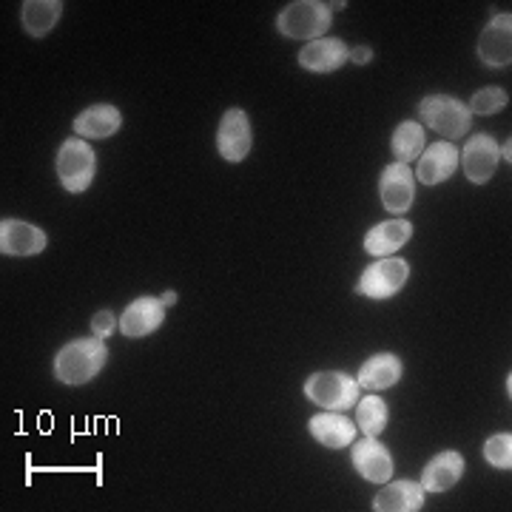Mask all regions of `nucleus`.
<instances>
[{
    "instance_id": "nucleus-10",
    "label": "nucleus",
    "mask_w": 512,
    "mask_h": 512,
    "mask_svg": "<svg viewBox=\"0 0 512 512\" xmlns=\"http://www.w3.org/2000/svg\"><path fill=\"white\" fill-rule=\"evenodd\" d=\"M350 461L356 467V473L370 481V484H384L393 478V470H396V461L390 456V450L384 447L382 441L370 439L365 436L362 441L353 444L350 450Z\"/></svg>"
},
{
    "instance_id": "nucleus-4",
    "label": "nucleus",
    "mask_w": 512,
    "mask_h": 512,
    "mask_svg": "<svg viewBox=\"0 0 512 512\" xmlns=\"http://www.w3.org/2000/svg\"><path fill=\"white\" fill-rule=\"evenodd\" d=\"M97 174V154L83 137H69L57 151V180L69 194H83Z\"/></svg>"
},
{
    "instance_id": "nucleus-2",
    "label": "nucleus",
    "mask_w": 512,
    "mask_h": 512,
    "mask_svg": "<svg viewBox=\"0 0 512 512\" xmlns=\"http://www.w3.org/2000/svg\"><path fill=\"white\" fill-rule=\"evenodd\" d=\"M416 111H419L421 123L433 128L447 143L461 140L473 126V114L467 109V103H461L458 97H450V94H427V97H421Z\"/></svg>"
},
{
    "instance_id": "nucleus-6",
    "label": "nucleus",
    "mask_w": 512,
    "mask_h": 512,
    "mask_svg": "<svg viewBox=\"0 0 512 512\" xmlns=\"http://www.w3.org/2000/svg\"><path fill=\"white\" fill-rule=\"evenodd\" d=\"M407 279H410V265L404 259L382 256V259H376L373 265H367L362 271L356 293L367 296L370 302H384V299H390V296L402 291Z\"/></svg>"
},
{
    "instance_id": "nucleus-24",
    "label": "nucleus",
    "mask_w": 512,
    "mask_h": 512,
    "mask_svg": "<svg viewBox=\"0 0 512 512\" xmlns=\"http://www.w3.org/2000/svg\"><path fill=\"white\" fill-rule=\"evenodd\" d=\"M356 427H359L365 436L376 439L384 427H387V404H384V399L367 393L362 402H356Z\"/></svg>"
},
{
    "instance_id": "nucleus-13",
    "label": "nucleus",
    "mask_w": 512,
    "mask_h": 512,
    "mask_svg": "<svg viewBox=\"0 0 512 512\" xmlns=\"http://www.w3.org/2000/svg\"><path fill=\"white\" fill-rule=\"evenodd\" d=\"M165 322V305L163 299L154 296H140L128 305L120 316V333L128 339H143L148 333L163 328Z\"/></svg>"
},
{
    "instance_id": "nucleus-25",
    "label": "nucleus",
    "mask_w": 512,
    "mask_h": 512,
    "mask_svg": "<svg viewBox=\"0 0 512 512\" xmlns=\"http://www.w3.org/2000/svg\"><path fill=\"white\" fill-rule=\"evenodd\" d=\"M507 103H510V94L504 92V89H498V86H487V89H478L473 94V100L467 103V109H470V114L490 117V114H498Z\"/></svg>"
},
{
    "instance_id": "nucleus-18",
    "label": "nucleus",
    "mask_w": 512,
    "mask_h": 512,
    "mask_svg": "<svg viewBox=\"0 0 512 512\" xmlns=\"http://www.w3.org/2000/svg\"><path fill=\"white\" fill-rule=\"evenodd\" d=\"M123 126V114L111 103H97L86 111L77 114L74 120V134L83 140H106L111 134H117Z\"/></svg>"
},
{
    "instance_id": "nucleus-16",
    "label": "nucleus",
    "mask_w": 512,
    "mask_h": 512,
    "mask_svg": "<svg viewBox=\"0 0 512 512\" xmlns=\"http://www.w3.org/2000/svg\"><path fill=\"white\" fill-rule=\"evenodd\" d=\"M308 430L328 450H342L356 439V421H350L342 410H322L308 421Z\"/></svg>"
},
{
    "instance_id": "nucleus-15",
    "label": "nucleus",
    "mask_w": 512,
    "mask_h": 512,
    "mask_svg": "<svg viewBox=\"0 0 512 512\" xmlns=\"http://www.w3.org/2000/svg\"><path fill=\"white\" fill-rule=\"evenodd\" d=\"M350 60V49L339 37H319L311 40L302 52H299V66L313 74H330L342 69Z\"/></svg>"
},
{
    "instance_id": "nucleus-29",
    "label": "nucleus",
    "mask_w": 512,
    "mask_h": 512,
    "mask_svg": "<svg viewBox=\"0 0 512 512\" xmlns=\"http://www.w3.org/2000/svg\"><path fill=\"white\" fill-rule=\"evenodd\" d=\"M174 302H177V293H174V291L163 293V305H165V308H168V305H174Z\"/></svg>"
},
{
    "instance_id": "nucleus-26",
    "label": "nucleus",
    "mask_w": 512,
    "mask_h": 512,
    "mask_svg": "<svg viewBox=\"0 0 512 512\" xmlns=\"http://www.w3.org/2000/svg\"><path fill=\"white\" fill-rule=\"evenodd\" d=\"M484 458L495 470H510L512 467V436L510 433H495L484 441Z\"/></svg>"
},
{
    "instance_id": "nucleus-14",
    "label": "nucleus",
    "mask_w": 512,
    "mask_h": 512,
    "mask_svg": "<svg viewBox=\"0 0 512 512\" xmlns=\"http://www.w3.org/2000/svg\"><path fill=\"white\" fill-rule=\"evenodd\" d=\"M46 234L32 222L3 220L0 222V251L3 256H37L46 251Z\"/></svg>"
},
{
    "instance_id": "nucleus-9",
    "label": "nucleus",
    "mask_w": 512,
    "mask_h": 512,
    "mask_svg": "<svg viewBox=\"0 0 512 512\" xmlns=\"http://www.w3.org/2000/svg\"><path fill=\"white\" fill-rule=\"evenodd\" d=\"M478 57L490 69H504L512 63V15H495L478 37Z\"/></svg>"
},
{
    "instance_id": "nucleus-11",
    "label": "nucleus",
    "mask_w": 512,
    "mask_h": 512,
    "mask_svg": "<svg viewBox=\"0 0 512 512\" xmlns=\"http://www.w3.org/2000/svg\"><path fill=\"white\" fill-rule=\"evenodd\" d=\"M498 143H495L490 134H476L464 143V151H461V168L467 174V180L473 185H484L498 168Z\"/></svg>"
},
{
    "instance_id": "nucleus-5",
    "label": "nucleus",
    "mask_w": 512,
    "mask_h": 512,
    "mask_svg": "<svg viewBox=\"0 0 512 512\" xmlns=\"http://www.w3.org/2000/svg\"><path fill=\"white\" fill-rule=\"evenodd\" d=\"M359 393V382L342 370H319L305 382V396L322 410H350L359 402Z\"/></svg>"
},
{
    "instance_id": "nucleus-21",
    "label": "nucleus",
    "mask_w": 512,
    "mask_h": 512,
    "mask_svg": "<svg viewBox=\"0 0 512 512\" xmlns=\"http://www.w3.org/2000/svg\"><path fill=\"white\" fill-rule=\"evenodd\" d=\"M413 237V222L410 220H387L379 222L365 234V251L370 256H393L407 239Z\"/></svg>"
},
{
    "instance_id": "nucleus-20",
    "label": "nucleus",
    "mask_w": 512,
    "mask_h": 512,
    "mask_svg": "<svg viewBox=\"0 0 512 512\" xmlns=\"http://www.w3.org/2000/svg\"><path fill=\"white\" fill-rule=\"evenodd\" d=\"M424 507V487L416 481H384V487L373 498L376 512H419Z\"/></svg>"
},
{
    "instance_id": "nucleus-27",
    "label": "nucleus",
    "mask_w": 512,
    "mask_h": 512,
    "mask_svg": "<svg viewBox=\"0 0 512 512\" xmlns=\"http://www.w3.org/2000/svg\"><path fill=\"white\" fill-rule=\"evenodd\" d=\"M92 328L100 339H106V336H111L114 330L120 328V319H117L111 311H97L92 316Z\"/></svg>"
},
{
    "instance_id": "nucleus-1",
    "label": "nucleus",
    "mask_w": 512,
    "mask_h": 512,
    "mask_svg": "<svg viewBox=\"0 0 512 512\" xmlns=\"http://www.w3.org/2000/svg\"><path fill=\"white\" fill-rule=\"evenodd\" d=\"M109 362V348L103 345L100 336L94 339H74L69 345L57 350L55 376L63 384H86L106 367Z\"/></svg>"
},
{
    "instance_id": "nucleus-8",
    "label": "nucleus",
    "mask_w": 512,
    "mask_h": 512,
    "mask_svg": "<svg viewBox=\"0 0 512 512\" xmlns=\"http://www.w3.org/2000/svg\"><path fill=\"white\" fill-rule=\"evenodd\" d=\"M251 120L242 109H228L222 114L220 128H217V148L222 160L228 163H242L251 154Z\"/></svg>"
},
{
    "instance_id": "nucleus-17",
    "label": "nucleus",
    "mask_w": 512,
    "mask_h": 512,
    "mask_svg": "<svg viewBox=\"0 0 512 512\" xmlns=\"http://www.w3.org/2000/svg\"><path fill=\"white\" fill-rule=\"evenodd\" d=\"M461 476H464V456L456 450H444L427 461L419 484L424 487V493H447L461 481Z\"/></svg>"
},
{
    "instance_id": "nucleus-12",
    "label": "nucleus",
    "mask_w": 512,
    "mask_h": 512,
    "mask_svg": "<svg viewBox=\"0 0 512 512\" xmlns=\"http://www.w3.org/2000/svg\"><path fill=\"white\" fill-rule=\"evenodd\" d=\"M458 163H461V151L453 143L441 140L421 151L419 165H416V180L421 185H439L450 180L456 174Z\"/></svg>"
},
{
    "instance_id": "nucleus-7",
    "label": "nucleus",
    "mask_w": 512,
    "mask_h": 512,
    "mask_svg": "<svg viewBox=\"0 0 512 512\" xmlns=\"http://www.w3.org/2000/svg\"><path fill=\"white\" fill-rule=\"evenodd\" d=\"M379 197H382L384 211L390 214H404L416 200V174L404 163L387 165L379 177Z\"/></svg>"
},
{
    "instance_id": "nucleus-3",
    "label": "nucleus",
    "mask_w": 512,
    "mask_h": 512,
    "mask_svg": "<svg viewBox=\"0 0 512 512\" xmlns=\"http://www.w3.org/2000/svg\"><path fill=\"white\" fill-rule=\"evenodd\" d=\"M330 20H333V12H330L328 3H322V0H293L279 12L276 29H279V35L311 43V40L325 37V32L330 29Z\"/></svg>"
},
{
    "instance_id": "nucleus-28",
    "label": "nucleus",
    "mask_w": 512,
    "mask_h": 512,
    "mask_svg": "<svg viewBox=\"0 0 512 512\" xmlns=\"http://www.w3.org/2000/svg\"><path fill=\"white\" fill-rule=\"evenodd\" d=\"M370 57H373V52H370L367 46H356V49H350V60H353V63H370Z\"/></svg>"
},
{
    "instance_id": "nucleus-22",
    "label": "nucleus",
    "mask_w": 512,
    "mask_h": 512,
    "mask_svg": "<svg viewBox=\"0 0 512 512\" xmlns=\"http://www.w3.org/2000/svg\"><path fill=\"white\" fill-rule=\"evenodd\" d=\"M424 148H427V140H424V126L421 123H416V120H402L399 126L393 128L390 151H393L396 163H416Z\"/></svg>"
},
{
    "instance_id": "nucleus-19",
    "label": "nucleus",
    "mask_w": 512,
    "mask_h": 512,
    "mask_svg": "<svg viewBox=\"0 0 512 512\" xmlns=\"http://www.w3.org/2000/svg\"><path fill=\"white\" fill-rule=\"evenodd\" d=\"M402 376L404 365L396 353H376V356H370L365 365L359 367L356 382L367 393H379V390H387V387L399 384Z\"/></svg>"
},
{
    "instance_id": "nucleus-23",
    "label": "nucleus",
    "mask_w": 512,
    "mask_h": 512,
    "mask_svg": "<svg viewBox=\"0 0 512 512\" xmlns=\"http://www.w3.org/2000/svg\"><path fill=\"white\" fill-rule=\"evenodd\" d=\"M63 15V3L60 0H26L23 3V29L26 35L32 37H43L49 35L55 29V23Z\"/></svg>"
}]
</instances>
